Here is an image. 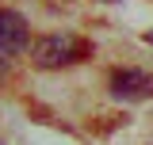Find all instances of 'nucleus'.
I'll use <instances>...</instances> for the list:
<instances>
[{"label": "nucleus", "mask_w": 153, "mask_h": 145, "mask_svg": "<svg viewBox=\"0 0 153 145\" xmlns=\"http://www.w3.org/2000/svg\"><path fill=\"white\" fill-rule=\"evenodd\" d=\"M88 54H92V42L80 38L76 31H46L31 42L35 69H69V65H80Z\"/></svg>", "instance_id": "1"}, {"label": "nucleus", "mask_w": 153, "mask_h": 145, "mask_svg": "<svg viewBox=\"0 0 153 145\" xmlns=\"http://www.w3.org/2000/svg\"><path fill=\"white\" fill-rule=\"evenodd\" d=\"M107 92L123 103H142L153 95V76L146 69H115L107 76Z\"/></svg>", "instance_id": "2"}, {"label": "nucleus", "mask_w": 153, "mask_h": 145, "mask_svg": "<svg viewBox=\"0 0 153 145\" xmlns=\"http://www.w3.org/2000/svg\"><path fill=\"white\" fill-rule=\"evenodd\" d=\"M27 46H31L27 19L12 8H0V57H19Z\"/></svg>", "instance_id": "3"}, {"label": "nucleus", "mask_w": 153, "mask_h": 145, "mask_svg": "<svg viewBox=\"0 0 153 145\" xmlns=\"http://www.w3.org/2000/svg\"><path fill=\"white\" fill-rule=\"evenodd\" d=\"M8 72H12V57H0V84L8 80Z\"/></svg>", "instance_id": "4"}, {"label": "nucleus", "mask_w": 153, "mask_h": 145, "mask_svg": "<svg viewBox=\"0 0 153 145\" xmlns=\"http://www.w3.org/2000/svg\"><path fill=\"white\" fill-rule=\"evenodd\" d=\"M146 42H149V46H153V31H146Z\"/></svg>", "instance_id": "5"}]
</instances>
